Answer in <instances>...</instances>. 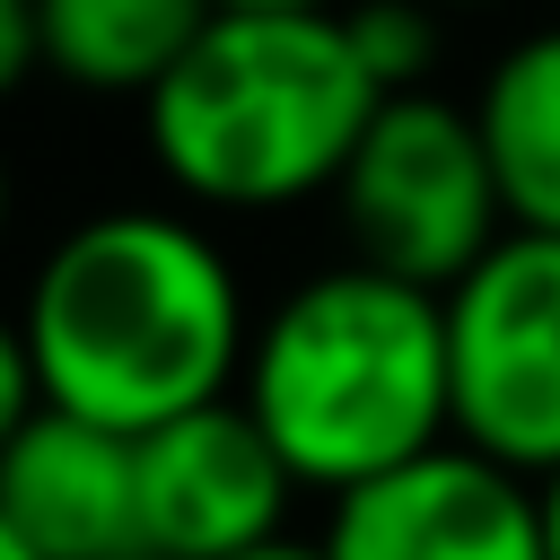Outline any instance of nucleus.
Here are the masks:
<instances>
[{"label":"nucleus","mask_w":560,"mask_h":560,"mask_svg":"<svg viewBox=\"0 0 560 560\" xmlns=\"http://www.w3.org/2000/svg\"><path fill=\"white\" fill-rule=\"evenodd\" d=\"M18 332L52 411L149 438L219 394H236L254 315L219 236L184 210H88L35 262Z\"/></svg>","instance_id":"nucleus-1"},{"label":"nucleus","mask_w":560,"mask_h":560,"mask_svg":"<svg viewBox=\"0 0 560 560\" xmlns=\"http://www.w3.org/2000/svg\"><path fill=\"white\" fill-rule=\"evenodd\" d=\"M236 402L262 420L298 490H359L455 438L446 298L376 262L306 271L245 350Z\"/></svg>","instance_id":"nucleus-2"},{"label":"nucleus","mask_w":560,"mask_h":560,"mask_svg":"<svg viewBox=\"0 0 560 560\" xmlns=\"http://www.w3.org/2000/svg\"><path fill=\"white\" fill-rule=\"evenodd\" d=\"M385 88L341 9H219L149 88V158L192 210H298L341 184Z\"/></svg>","instance_id":"nucleus-3"},{"label":"nucleus","mask_w":560,"mask_h":560,"mask_svg":"<svg viewBox=\"0 0 560 560\" xmlns=\"http://www.w3.org/2000/svg\"><path fill=\"white\" fill-rule=\"evenodd\" d=\"M332 210H341L350 262H376L438 298L508 236V201H499L481 122H472V105H455L438 88L376 105L368 140L350 149V166L332 184Z\"/></svg>","instance_id":"nucleus-4"},{"label":"nucleus","mask_w":560,"mask_h":560,"mask_svg":"<svg viewBox=\"0 0 560 560\" xmlns=\"http://www.w3.org/2000/svg\"><path fill=\"white\" fill-rule=\"evenodd\" d=\"M455 438L525 481L560 472V236L508 228L446 289Z\"/></svg>","instance_id":"nucleus-5"},{"label":"nucleus","mask_w":560,"mask_h":560,"mask_svg":"<svg viewBox=\"0 0 560 560\" xmlns=\"http://www.w3.org/2000/svg\"><path fill=\"white\" fill-rule=\"evenodd\" d=\"M324 551L332 560H551L542 481L446 438V446L341 490L324 516Z\"/></svg>","instance_id":"nucleus-6"},{"label":"nucleus","mask_w":560,"mask_h":560,"mask_svg":"<svg viewBox=\"0 0 560 560\" xmlns=\"http://www.w3.org/2000/svg\"><path fill=\"white\" fill-rule=\"evenodd\" d=\"M298 472L262 438V420L219 394L140 438V551L149 560H236L289 534Z\"/></svg>","instance_id":"nucleus-7"},{"label":"nucleus","mask_w":560,"mask_h":560,"mask_svg":"<svg viewBox=\"0 0 560 560\" xmlns=\"http://www.w3.org/2000/svg\"><path fill=\"white\" fill-rule=\"evenodd\" d=\"M0 516L35 560H149L140 551V438L35 411L0 446Z\"/></svg>","instance_id":"nucleus-8"},{"label":"nucleus","mask_w":560,"mask_h":560,"mask_svg":"<svg viewBox=\"0 0 560 560\" xmlns=\"http://www.w3.org/2000/svg\"><path fill=\"white\" fill-rule=\"evenodd\" d=\"M472 122H481L508 228L560 236V26H534L490 61Z\"/></svg>","instance_id":"nucleus-9"},{"label":"nucleus","mask_w":560,"mask_h":560,"mask_svg":"<svg viewBox=\"0 0 560 560\" xmlns=\"http://www.w3.org/2000/svg\"><path fill=\"white\" fill-rule=\"evenodd\" d=\"M35 9H44V70L131 105H149V88L219 18V0H35Z\"/></svg>","instance_id":"nucleus-10"},{"label":"nucleus","mask_w":560,"mask_h":560,"mask_svg":"<svg viewBox=\"0 0 560 560\" xmlns=\"http://www.w3.org/2000/svg\"><path fill=\"white\" fill-rule=\"evenodd\" d=\"M350 44L368 61V79L385 96H411L429 88V61H438V26H429V0H350Z\"/></svg>","instance_id":"nucleus-11"},{"label":"nucleus","mask_w":560,"mask_h":560,"mask_svg":"<svg viewBox=\"0 0 560 560\" xmlns=\"http://www.w3.org/2000/svg\"><path fill=\"white\" fill-rule=\"evenodd\" d=\"M44 411V385H35V359H26V332L18 315H0V446Z\"/></svg>","instance_id":"nucleus-12"},{"label":"nucleus","mask_w":560,"mask_h":560,"mask_svg":"<svg viewBox=\"0 0 560 560\" xmlns=\"http://www.w3.org/2000/svg\"><path fill=\"white\" fill-rule=\"evenodd\" d=\"M44 70V9L35 0H0V105Z\"/></svg>","instance_id":"nucleus-13"},{"label":"nucleus","mask_w":560,"mask_h":560,"mask_svg":"<svg viewBox=\"0 0 560 560\" xmlns=\"http://www.w3.org/2000/svg\"><path fill=\"white\" fill-rule=\"evenodd\" d=\"M236 560H332V551H324V534H315V542H298V534H271V542H254V551H236Z\"/></svg>","instance_id":"nucleus-14"},{"label":"nucleus","mask_w":560,"mask_h":560,"mask_svg":"<svg viewBox=\"0 0 560 560\" xmlns=\"http://www.w3.org/2000/svg\"><path fill=\"white\" fill-rule=\"evenodd\" d=\"M542 542H551V560H560V472L542 481Z\"/></svg>","instance_id":"nucleus-15"},{"label":"nucleus","mask_w":560,"mask_h":560,"mask_svg":"<svg viewBox=\"0 0 560 560\" xmlns=\"http://www.w3.org/2000/svg\"><path fill=\"white\" fill-rule=\"evenodd\" d=\"M219 9H350V0H219Z\"/></svg>","instance_id":"nucleus-16"},{"label":"nucleus","mask_w":560,"mask_h":560,"mask_svg":"<svg viewBox=\"0 0 560 560\" xmlns=\"http://www.w3.org/2000/svg\"><path fill=\"white\" fill-rule=\"evenodd\" d=\"M0 560H35V551L18 542V525H9V516H0Z\"/></svg>","instance_id":"nucleus-17"},{"label":"nucleus","mask_w":560,"mask_h":560,"mask_svg":"<svg viewBox=\"0 0 560 560\" xmlns=\"http://www.w3.org/2000/svg\"><path fill=\"white\" fill-rule=\"evenodd\" d=\"M0 236H9V166H0Z\"/></svg>","instance_id":"nucleus-18"},{"label":"nucleus","mask_w":560,"mask_h":560,"mask_svg":"<svg viewBox=\"0 0 560 560\" xmlns=\"http://www.w3.org/2000/svg\"><path fill=\"white\" fill-rule=\"evenodd\" d=\"M429 9H472V0H429Z\"/></svg>","instance_id":"nucleus-19"}]
</instances>
